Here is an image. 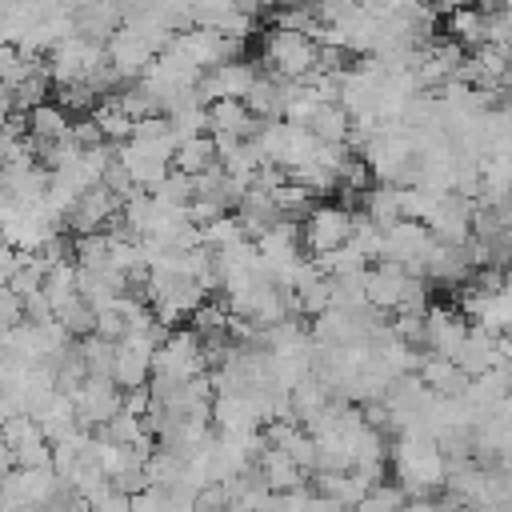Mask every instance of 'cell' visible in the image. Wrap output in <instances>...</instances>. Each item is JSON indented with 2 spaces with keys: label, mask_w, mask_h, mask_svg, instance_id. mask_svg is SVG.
Segmentation results:
<instances>
[{
  "label": "cell",
  "mask_w": 512,
  "mask_h": 512,
  "mask_svg": "<svg viewBox=\"0 0 512 512\" xmlns=\"http://www.w3.org/2000/svg\"><path fill=\"white\" fill-rule=\"evenodd\" d=\"M260 60L264 72L280 76V80H304L320 68V44L304 32H288V28H268L264 44H260Z\"/></svg>",
  "instance_id": "1"
},
{
  "label": "cell",
  "mask_w": 512,
  "mask_h": 512,
  "mask_svg": "<svg viewBox=\"0 0 512 512\" xmlns=\"http://www.w3.org/2000/svg\"><path fill=\"white\" fill-rule=\"evenodd\" d=\"M352 236H356V216L344 204H320L304 220V248L312 256H328V252L352 244Z\"/></svg>",
  "instance_id": "2"
},
{
  "label": "cell",
  "mask_w": 512,
  "mask_h": 512,
  "mask_svg": "<svg viewBox=\"0 0 512 512\" xmlns=\"http://www.w3.org/2000/svg\"><path fill=\"white\" fill-rule=\"evenodd\" d=\"M72 400H76V416L84 432H100L108 420L124 412V388L112 376H88Z\"/></svg>",
  "instance_id": "3"
},
{
  "label": "cell",
  "mask_w": 512,
  "mask_h": 512,
  "mask_svg": "<svg viewBox=\"0 0 512 512\" xmlns=\"http://www.w3.org/2000/svg\"><path fill=\"white\" fill-rule=\"evenodd\" d=\"M152 360H156V340L148 336H124L116 344V364H112V380L132 392V388H148L152 384Z\"/></svg>",
  "instance_id": "4"
},
{
  "label": "cell",
  "mask_w": 512,
  "mask_h": 512,
  "mask_svg": "<svg viewBox=\"0 0 512 512\" xmlns=\"http://www.w3.org/2000/svg\"><path fill=\"white\" fill-rule=\"evenodd\" d=\"M260 68L256 60H236V64H220L212 72L200 76V100L216 104V100H248V92L256 88Z\"/></svg>",
  "instance_id": "5"
},
{
  "label": "cell",
  "mask_w": 512,
  "mask_h": 512,
  "mask_svg": "<svg viewBox=\"0 0 512 512\" xmlns=\"http://www.w3.org/2000/svg\"><path fill=\"white\" fill-rule=\"evenodd\" d=\"M432 244H436V240H432L428 224L400 220V224H392V228L384 232V260L408 268L412 276H420V264H424V256H428Z\"/></svg>",
  "instance_id": "6"
},
{
  "label": "cell",
  "mask_w": 512,
  "mask_h": 512,
  "mask_svg": "<svg viewBox=\"0 0 512 512\" xmlns=\"http://www.w3.org/2000/svg\"><path fill=\"white\" fill-rule=\"evenodd\" d=\"M156 60V52H152V44L136 32V28H120L112 40H108V64L124 76V84H136L144 72H148V64Z\"/></svg>",
  "instance_id": "7"
},
{
  "label": "cell",
  "mask_w": 512,
  "mask_h": 512,
  "mask_svg": "<svg viewBox=\"0 0 512 512\" xmlns=\"http://www.w3.org/2000/svg\"><path fill=\"white\" fill-rule=\"evenodd\" d=\"M124 212V200L112 192V188H88L84 196H80V204L72 208V216H68V228L76 232V236H92V232H104L108 228V220L112 216H120Z\"/></svg>",
  "instance_id": "8"
},
{
  "label": "cell",
  "mask_w": 512,
  "mask_h": 512,
  "mask_svg": "<svg viewBox=\"0 0 512 512\" xmlns=\"http://www.w3.org/2000/svg\"><path fill=\"white\" fill-rule=\"evenodd\" d=\"M472 328L460 312H448V308H432L428 312V336H424V348L432 356H444V360H456L460 348L468 344Z\"/></svg>",
  "instance_id": "9"
},
{
  "label": "cell",
  "mask_w": 512,
  "mask_h": 512,
  "mask_svg": "<svg viewBox=\"0 0 512 512\" xmlns=\"http://www.w3.org/2000/svg\"><path fill=\"white\" fill-rule=\"evenodd\" d=\"M120 28H124V4H108V0L76 4V36L96 40V44H108Z\"/></svg>",
  "instance_id": "10"
},
{
  "label": "cell",
  "mask_w": 512,
  "mask_h": 512,
  "mask_svg": "<svg viewBox=\"0 0 512 512\" xmlns=\"http://www.w3.org/2000/svg\"><path fill=\"white\" fill-rule=\"evenodd\" d=\"M208 124H212V136L256 140V132H260L264 120H256L244 100H216V104H208Z\"/></svg>",
  "instance_id": "11"
},
{
  "label": "cell",
  "mask_w": 512,
  "mask_h": 512,
  "mask_svg": "<svg viewBox=\"0 0 512 512\" xmlns=\"http://www.w3.org/2000/svg\"><path fill=\"white\" fill-rule=\"evenodd\" d=\"M456 368L468 376V380H480V376H488L492 368H496V336L488 332V328H472V336H468V344L460 348V356H456Z\"/></svg>",
  "instance_id": "12"
},
{
  "label": "cell",
  "mask_w": 512,
  "mask_h": 512,
  "mask_svg": "<svg viewBox=\"0 0 512 512\" xmlns=\"http://www.w3.org/2000/svg\"><path fill=\"white\" fill-rule=\"evenodd\" d=\"M420 380L436 392V396H448V400H456V396H464L468 392V376L456 368V360H444V356H424V364H420Z\"/></svg>",
  "instance_id": "13"
},
{
  "label": "cell",
  "mask_w": 512,
  "mask_h": 512,
  "mask_svg": "<svg viewBox=\"0 0 512 512\" xmlns=\"http://www.w3.org/2000/svg\"><path fill=\"white\" fill-rule=\"evenodd\" d=\"M72 124H76V120H72L56 100H48V104H40V108L28 112V136H32L36 144L68 140V136H72Z\"/></svg>",
  "instance_id": "14"
},
{
  "label": "cell",
  "mask_w": 512,
  "mask_h": 512,
  "mask_svg": "<svg viewBox=\"0 0 512 512\" xmlns=\"http://www.w3.org/2000/svg\"><path fill=\"white\" fill-rule=\"evenodd\" d=\"M256 468H260V476L268 480V488H272V492H280V496H284V492L304 488V468H300L284 448H268V452L260 456V464H256Z\"/></svg>",
  "instance_id": "15"
},
{
  "label": "cell",
  "mask_w": 512,
  "mask_h": 512,
  "mask_svg": "<svg viewBox=\"0 0 512 512\" xmlns=\"http://www.w3.org/2000/svg\"><path fill=\"white\" fill-rule=\"evenodd\" d=\"M360 212H364L372 224H380V228L388 232L392 224L404 220V212H400V188H392V184H372V188L360 196Z\"/></svg>",
  "instance_id": "16"
},
{
  "label": "cell",
  "mask_w": 512,
  "mask_h": 512,
  "mask_svg": "<svg viewBox=\"0 0 512 512\" xmlns=\"http://www.w3.org/2000/svg\"><path fill=\"white\" fill-rule=\"evenodd\" d=\"M220 164V152H216V136H196V140H184L180 148H176V160H172V168L176 172H184V176H204L208 168H216Z\"/></svg>",
  "instance_id": "17"
},
{
  "label": "cell",
  "mask_w": 512,
  "mask_h": 512,
  "mask_svg": "<svg viewBox=\"0 0 512 512\" xmlns=\"http://www.w3.org/2000/svg\"><path fill=\"white\" fill-rule=\"evenodd\" d=\"M448 32L460 48H484L488 44V16L480 8H452L448 12Z\"/></svg>",
  "instance_id": "18"
},
{
  "label": "cell",
  "mask_w": 512,
  "mask_h": 512,
  "mask_svg": "<svg viewBox=\"0 0 512 512\" xmlns=\"http://www.w3.org/2000/svg\"><path fill=\"white\" fill-rule=\"evenodd\" d=\"M308 128L316 132L320 144H348V136H352V116H348L340 104H320V112L312 116Z\"/></svg>",
  "instance_id": "19"
},
{
  "label": "cell",
  "mask_w": 512,
  "mask_h": 512,
  "mask_svg": "<svg viewBox=\"0 0 512 512\" xmlns=\"http://www.w3.org/2000/svg\"><path fill=\"white\" fill-rule=\"evenodd\" d=\"M92 120L100 124L104 140H108V144H116V148L132 144V136H136V120H132V116H124V112L116 108V100H104V104L92 112Z\"/></svg>",
  "instance_id": "20"
},
{
  "label": "cell",
  "mask_w": 512,
  "mask_h": 512,
  "mask_svg": "<svg viewBox=\"0 0 512 512\" xmlns=\"http://www.w3.org/2000/svg\"><path fill=\"white\" fill-rule=\"evenodd\" d=\"M56 104H60L68 116H72V112H80V120H88V116L104 104V96H100L92 84H68V88H60V92H56Z\"/></svg>",
  "instance_id": "21"
},
{
  "label": "cell",
  "mask_w": 512,
  "mask_h": 512,
  "mask_svg": "<svg viewBox=\"0 0 512 512\" xmlns=\"http://www.w3.org/2000/svg\"><path fill=\"white\" fill-rule=\"evenodd\" d=\"M76 264L80 268H108L112 260V236L108 232H92V236H76Z\"/></svg>",
  "instance_id": "22"
},
{
  "label": "cell",
  "mask_w": 512,
  "mask_h": 512,
  "mask_svg": "<svg viewBox=\"0 0 512 512\" xmlns=\"http://www.w3.org/2000/svg\"><path fill=\"white\" fill-rule=\"evenodd\" d=\"M436 204H440V196H436V192H428V188H420V184L400 188V212H404V220L428 224V220H432V212H436Z\"/></svg>",
  "instance_id": "23"
},
{
  "label": "cell",
  "mask_w": 512,
  "mask_h": 512,
  "mask_svg": "<svg viewBox=\"0 0 512 512\" xmlns=\"http://www.w3.org/2000/svg\"><path fill=\"white\" fill-rule=\"evenodd\" d=\"M80 352H84L88 376H112V364H116V344L112 340L88 336V340H80Z\"/></svg>",
  "instance_id": "24"
},
{
  "label": "cell",
  "mask_w": 512,
  "mask_h": 512,
  "mask_svg": "<svg viewBox=\"0 0 512 512\" xmlns=\"http://www.w3.org/2000/svg\"><path fill=\"white\" fill-rule=\"evenodd\" d=\"M96 436H100V440H108V444L132 448V444H140V440H144V420H140V416L120 412V416H116V420H108V424H104Z\"/></svg>",
  "instance_id": "25"
},
{
  "label": "cell",
  "mask_w": 512,
  "mask_h": 512,
  "mask_svg": "<svg viewBox=\"0 0 512 512\" xmlns=\"http://www.w3.org/2000/svg\"><path fill=\"white\" fill-rule=\"evenodd\" d=\"M56 320L68 328V336H72V340H88V336H96V308H92V304H84V300L68 304Z\"/></svg>",
  "instance_id": "26"
},
{
  "label": "cell",
  "mask_w": 512,
  "mask_h": 512,
  "mask_svg": "<svg viewBox=\"0 0 512 512\" xmlns=\"http://www.w3.org/2000/svg\"><path fill=\"white\" fill-rule=\"evenodd\" d=\"M0 324H4V332H12V328H20V324H28L24 296H20V292H12L8 284L0 288Z\"/></svg>",
  "instance_id": "27"
},
{
  "label": "cell",
  "mask_w": 512,
  "mask_h": 512,
  "mask_svg": "<svg viewBox=\"0 0 512 512\" xmlns=\"http://www.w3.org/2000/svg\"><path fill=\"white\" fill-rule=\"evenodd\" d=\"M20 268H24V252L12 248V244H4V252H0V276H4V284H12Z\"/></svg>",
  "instance_id": "28"
},
{
  "label": "cell",
  "mask_w": 512,
  "mask_h": 512,
  "mask_svg": "<svg viewBox=\"0 0 512 512\" xmlns=\"http://www.w3.org/2000/svg\"><path fill=\"white\" fill-rule=\"evenodd\" d=\"M132 512H164V492L160 488H148V492L132 496Z\"/></svg>",
  "instance_id": "29"
},
{
  "label": "cell",
  "mask_w": 512,
  "mask_h": 512,
  "mask_svg": "<svg viewBox=\"0 0 512 512\" xmlns=\"http://www.w3.org/2000/svg\"><path fill=\"white\" fill-rule=\"evenodd\" d=\"M92 512H132V496H124V492H108L100 504H92Z\"/></svg>",
  "instance_id": "30"
}]
</instances>
